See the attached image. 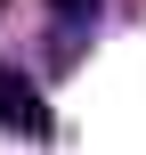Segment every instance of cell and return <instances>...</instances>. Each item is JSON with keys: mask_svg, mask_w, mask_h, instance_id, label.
I'll return each mask as SVG.
<instances>
[{"mask_svg": "<svg viewBox=\"0 0 146 155\" xmlns=\"http://www.w3.org/2000/svg\"><path fill=\"white\" fill-rule=\"evenodd\" d=\"M0 131H16V139H49L57 131V114H49V98H41V82L24 65H0Z\"/></svg>", "mask_w": 146, "mask_h": 155, "instance_id": "cell-1", "label": "cell"}, {"mask_svg": "<svg viewBox=\"0 0 146 155\" xmlns=\"http://www.w3.org/2000/svg\"><path fill=\"white\" fill-rule=\"evenodd\" d=\"M98 8H106V0H49V16H57V25H89Z\"/></svg>", "mask_w": 146, "mask_h": 155, "instance_id": "cell-2", "label": "cell"}, {"mask_svg": "<svg viewBox=\"0 0 146 155\" xmlns=\"http://www.w3.org/2000/svg\"><path fill=\"white\" fill-rule=\"evenodd\" d=\"M0 8H8V0H0Z\"/></svg>", "mask_w": 146, "mask_h": 155, "instance_id": "cell-3", "label": "cell"}]
</instances>
